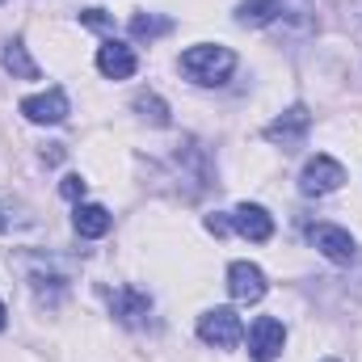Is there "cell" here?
<instances>
[{
  "mask_svg": "<svg viewBox=\"0 0 362 362\" xmlns=\"http://www.w3.org/2000/svg\"><path fill=\"white\" fill-rule=\"evenodd\" d=\"M181 72L194 85H223L236 72V51L219 47V42H198V47L181 51Z\"/></svg>",
  "mask_w": 362,
  "mask_h": 362,
  "instance_id": "obj_1",
  "label": "cell"
},
{
  "mask_svg": "<svg viewBox=\"0 0 362 362\" xmlns=\"http://www.w3.org/2000/svg\"><path fill=\"white\" fill-rule=\"evenodd\" d=\"M198 337L206 346H215V350H232V346H240L245 325H240V316L232 308H211V312L198 316Z\"/></svg>",
  "mask_w": 362,
  "mask_h": 362,
  "instance_id": "obj_2",
  "label": "cell"
},
{
  "mask_svg": "<svg viewBox=\"0 0 362 362\" xmlns=\"http://www.w3.org/2000/svg\"><path fill=\"white\" fill-rule=\"evenodd\" d=\"M341 181H346V165L320 152V156H312V160L303 165V173H299V189H303L308 198H320V194L341 189Z\"/></svg>",
  "mask_w": 362,
  "mask_h": 362,
  "instance_id": "obj_3",
  "label": "cell"
},
{
  "mask_svg": "<svg viewBox=\"0 0 362 362\" xmlns=\"http://www.w3.org/2000/svg\"><path fill=\"white\" fill-rule=\"evenodd\" d=\"M308 131H312V114H308V105H291V110H282L270 127H266V139L278 144L282 152H291V148H299V144L308 139Z\"/></svg>",
  "mask_w": 362,
  "mask_h": 362,
  "instance_id": "obj_4",
  "label": "cell"
},
{
  "mask_svg": "<svg viewBox=\"0 0 362 362\" xmlns=\"http://www.w3.org/2000/svg\"><path fill=\"white\" fill-rule=\"evenodd\" d=\"M21 114H25L30 122H38V127H59V122L72 114V105H68V93L64 89H47V93L25 97V101H21Z\"/></svg>",
  "mask_w": 362,
  "mask_h": 362,
  "instance_id": "obj_5",
  "label": "cell"
},
{
  "mask_svg": "<svg viewBox=\"0 0 362 362\" xmlns=\"http://www.w3.org/2000/svg\"><path fill=\"white\" fill-rule=\"evenodd\" d=\"M308 236H312V245H316L333 266H350V262H354V253H358L354 236H350L346 228H337V223H316Z\"/></svg>",
  "mask_w": 362,
  "mask_h": 362,
  "instance_id": "obj_6",
  "label": "cell"
},
{
  "mask_svg": "<svg viewBox=\"0 0 362 362\" xmlns=\"http://www.w3.org/2000/svg\"><path fill=\"white\" fill-rule=\"evenodd\" d=\"M282 346H286V329H282V320H274V316H257L253 329H249V354H253V362H274L278 354H282Z\"/></svg>",
  "mask_w": 362,
  "mask_h": 362,
  "instance_id": "obj_7",
  "label": "cell"
},
{
  "mask_svg": "<svg viewBox=\"0 0 362 362\" xmlns=\"http://www.w3.org/2000/svg\"><path fill=\"white\" fill-rule=\"evenodd\" d=\"M228 291L236 303H262L266 299V274L253 262H232L228 266Z\"/></svg>",
  "mask_w": 362,
  "mask_h": 362,
  "instance_id": "obj_8",
  "label": "cell"
},
{
  "mask_svg": "<svg viewBox=\"0 0 362 362\" xmlns=\"http://www.w3.org/2000/svg\"><path fill=\"white\" fill-rule=\"evenodd\" d=\"M228 219H232V232H240V236L253 240V245H266L274 236V215L266 206H257V202H240Z\"/></svg>",
  "mask_w": 362,
  "mask_h": 362,
  "instance_id": "obj_9",
  "label": "cell"
},
{
  "mask_svg": "<svg viewBox=\"0 0 362 362\" xmlns=\"http://www.w3.org/2000/svg\"><path fill=\"white\" fill-rule=\"evenodd\" d=\"M110 312L127 325V329H139L148 316H152V295L135 291V286H114L110 291Z\"/></svg>",
  "mask_w": 362,
  "mask_h": 362,
  "instance_id": "obj_10",
  "label": "cell"
},
{
  "mask_svg": "<svg viewBox=\"0 0 362 362\" xmlns=\"http://www.w3.org/2000/svg\"><path fill=\"white\" fill-rule=\"evenodd\" d=\"M135 68H139V59H135V51L127 42L110 38V42L97 47V72L105 81H127V76H135Z\"/></svg>",
  "mask_w": 362,
  "mask_h": 362,
  "instance_id": "obj_11",
  "label": "cell"
},
{
  "mask_svg": "<svg viewBox=\"0 0 362 362\" xmlns=\"http://www.w3.org/2000/svg\"><path fill=\"white\" fill-rule=\"evenodd\" d=\"M282 8H286V0H240L236 21H240L245 30H262V25L282 21Z\"/></svg>",
  "mask_w": 362,
  "mask_h": 362,
  "instance_id": "obj_12",
  "label": "cell"
},
{
  "mask_svg": "<svg viewBox=\"0 0 362 362\" xmlns=\"http://www.w3.org/2000/svg\"><path fill=\"white\" fill-rule=\"evenodd\" d=\"M110 211L105 206H97V202H76V211H72V228L81 232V236H89V240H97V236H105L110 232Z\"/></svg>",
  "mask_w": 362,
  "mask_h": 362,
  "instance_id": "obj_13",
  "label": "cell"
},
{
  "mask_svg": "<svg viewBox=\"0 0 362 362\" xmlns=\"http://www.w3.org/2000/svg\"><path fill=\"white\" fill-rule=\"evenodd\" d=\"M0 64H4V72H13L17 81H38V64L30 59V51H25V42H21V38L4 42V51H0Z\"/></svg>",
  "mask_w": 362,
  "mask_h": 362,
  "instance_id": "obj_14",
  "label": "cell"
},
{
  "mask_svg": "<svg viewBox=\"0 0 362 362\" xmlns=\"http://www.w3.org/2000/svg\"><path fill=\"white\" fill-rule=\"evenodd\" d=\"M169 30H173V17H160V13H148V8L131 17V38H139V42H152Z\"/></svg>",
  "mask_w": 362,
  "mask_h": 362,
  "instance_id": "obj_15",
  "label": "cell"
},
{
  "mask_svg": "<svg viewBox=\"0 0 362 362\" xmlns=\"http://www.w3.org/2000/svg\"><path fill=\"white\" fill-rule=\"evenodd\" d=\"M135 110H139L152 127H169V105H165L156 93H139V97H135Z\"/></svg>",
  "mask_w": 362,
  "mask_h": 362,
  "instance_id": "obj_16",
  "label": "cell"
},
{
  "mask_svg": "<svg viewBox=\"0 0 362 362\" xmlns=\"http://www.w3.org/2000/svg\"><path fill=\"white\" fill-rule=\"evenodd\" d=\"M59 194H64L68 202H81V198H85V177H76V173H72V177H64Z\"/></svg>",
  "mask_w": 362,
  "mask_h": 362,
  "instance_id": "obj_17",
  "label": "cell"
},
{
  "mask_svg": "<svg viewBox=\"0 0 362 362\" xmlns=\"http://www.w3.org/2000/svg\"><path fill=\"white\" fill-rule=\"evenodd\" d=\"M81 21H85L89 30H110V25H114V21L101 13V8H85V13H81Z\"/></svg>",
  "mask_w": 362,
  "mask_h": 362,
  "instance_id": "obj_18",
  "label": "cell"
},
{
  "mask_svg": "<svg viewBox=\"0 0 362 362\" xmlns=\"http://www.w3.org/2000/svg\"><path fill=\"white\" fill-rule=\"evenodd\" d=\"M206 232L228 236V232H232V219H228V215H206Z\"/></svg>",
  "mask_w": 362,
  "mask_h": 362,
  "instance_id": "obj_19",
  "label": "cell"
},
{
  "mask_svg": "<svg viewBox=\"0 0 362 362\" xmlns=\"http://www.w3.org/2000/svg\"><path fill=\"white\" fill-rule=\"evenodd\" d=\"M42 160H47V165H55V160H64V144H51V152H42Z\"/></svg>",
  "mask_w": 362,
  "mask_h": 362,
  "instance_id": "obj_20",
  "label": "cell"
},
{
  "mask_svg": "<svg viewBox=\"0 0 362 362\" xmlns=\"http://www.w3.org/2000/svg\"><path fill=\"white\" fill-rule=\"evenodd\" d=\"M4 316H8V312H4V303H0V329H4Z\"/></svg>",
  "mask_w": 362,
  "mask_h": 362,
  "instance_id": "obj_21",
  "label": "cell"
},
{
  "mask_svg": "<svg viewBox=\"0 0 362 362\" xmlns=\"http://www.w3.org/2000/svg\"><path fill=\"white\" fill-rule=\"evenodd\" d=\"M4 228H8V223H4V215H0V232H4Z\"/></svg>",
  "mask_w": 362,
  "mask_h": 362,
  "instance_id": "obj_22",
  "label": "cell"
},
{
  "mask_svg": "<svg viewBox=\"0 0 362 362\" xmlns=\"http://www.w3.org/2000/svg\"><path fill=\"white\" fill-rule=\"evenodd\" d=\"M325 362H337V358H325Z\"/></svg>",
  "mask_w": 362,
  "mask_h": 362,
  "instance_id": "obj_23",
  "label": "cell"
},
{
  "mask_svg": "<svg viewBox=\"0 0 362 362\" xmlns=\"http://www.w3.org/2000/svg\"><path fill=\"white\" fill-rule=\"evenodd\" d=\"M0 4H4V0H0Z\"/></svg>",
  "mask_w": 362,
  "mask_h": 362,
  "instance_id": "obj_24",
  "label": "cell"
}]
</instances>
